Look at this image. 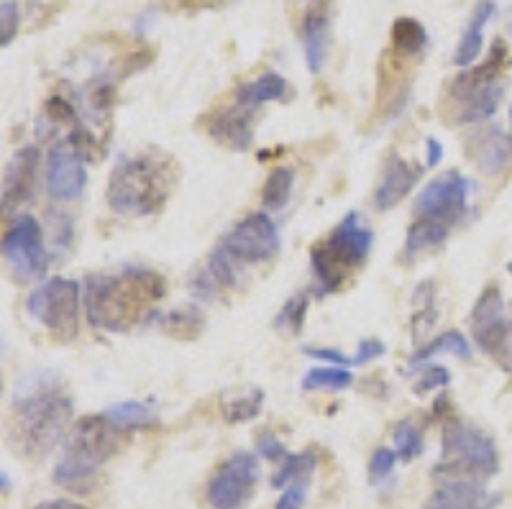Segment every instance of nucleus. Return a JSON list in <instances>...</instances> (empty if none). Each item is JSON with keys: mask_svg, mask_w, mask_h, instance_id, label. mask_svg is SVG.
I'll return each mask as SVG.
<instances>
[{"mask_svg": "<svg viewBox=\"0 0 512 509\" xmlns=\"http://www.w3.org/2000/svg\"><path fill=\"white\" fill-rule=\"evenodd\" d=\"M308 295H295L292 300L285 302V307L280 310L274 325L280 330H287V333H300L305 323V315H308Z\"/></svg>", "mask_w": 512, "mask_h": 509, "instance_id": "33", "label": "nucleus"}, {"mask_svg": "<svg viewBox=\"0 0 512 509\" xmlns=\"http://www.w3.org/2000/svg\"><path fill=\"white\" fill-rule=\"evenodd\" d=\"M397 458L400 456H397L395 448H377V451L372 453V458H369V479H372L374 484H379V481H384L387 476H392Z\"/></svg>", "mask_w": 512, "mask_h": 509, "instance_id": "34", "label": "nucleus"}, {"mask_svg": "<svg viewBox=\"0 0 512 509\" xmlns=\"http://www.w3.org/2000/svg\"><path fill=\"white\" fill-rule=\"evenodd\" d=\"M34 509H90L80 502H72V499H49V502L36 504Z\"/></svg>", "mask_w": 512, "mask_h": 509, "instance_id": "43", "label": "nucleus"}, {"mask_svg": "<svg viewBox=\"0 0 512 509\" xmlns=\"http://www.w3.org/2000/svg\"><path fill=\"white\" fill-rule=\"evenodd\" d=\"M469 162L484 174V177H500L512 164V136L502 134L500 128L479 131L466 144Z\"/></svg>", "mask_w": 512, "mask_h": 509, "instance_id": "18", "label": "nucleus"}, {"mask_svg": "<svg viewBox=\"0 0 512 509\" xmlns=\"http://www.w3.org/2000/svg\"><path fill=\"white\" fill-rule=\"evenodd\" d=\"M172 174L167 162L154 157H128L116 164L108 182V205L118 215H152L167 203Z\"/></svg>", "mask_w": 512, "mask_h": 509, "instance_id": "4", "label": "nucleus"}, {"mask_svg": "<svg viewBox=\"0 0 512 509\" xmlns=\"http://www.w3.org/2000/svg\"><path fill=\"white\" fill-rule=\"evenodd\" d=\"M221 249L233 261L262 264L280 254V231L267 213H251L228 231Z\"/></svg>", "mask_w": 512, "mask_h": 509, "instance_id": "12", "label": "nucleus"}, {"mask_svg": "<svg viewBox=\"0 0 512 509\" xmlns=\"http://www.w3.org/2000/svg\"><path fill=\"white\" fill-rule=\"evenodd\" d=\"M395 451L402 461H413L423 453V430L413 423V420H402L395 425Z\"/></svg>", "mask_w": 512, "mask_h": 509, "instance_id": "32", "label": "nucleus"}, {"mask_svg": "<svg viewBox=\"0 0 512 509\" xmlns=\"http://www.w3.org/2000/svg\"><path fill=\"white\" fill-rule=\"evenodd\" d=\"M382 353H384V343L379 341V338H364V341L359 343V348H356L354 356H351V361H354V366L369 364V361L379 359Z\"/></svg>", "mask_w": 512, "mask_h": 509, "instance_id": "39", "label": "nucleus"}, {"mask_svg": "<svg viewBox=\"0 0 512 509\" xmlns=\"http://www.w3.org/2000/svg\"><path fill=\"white\" fill-rule=\"evenodd\" d=\"M495 3L492 0H479L472 11V21L466 26L464 36L459 41V49H456L454 64L456 67H472V62H477V57L482 54L484 47V26L492 21L495 16Z\"/></svg>", "mask_w": 512, "mask_h": 509, "instance_id": "20", "label": "nucleus"}, {"mask_svg": "<svg viewBox=\"0 0 512 509\" xmlns=\"http://www.w3.org/2000/svg\"><path fill=\"white\" fill-rule=\"evenodd\" d=\"M497 471H500V451L495 440L474 425L448 417L443 428V458L433 471L436 481L451 479V476H472V479L484 481Z\"/></svg>", "mask_w": 512, "mask_h": 509, "instance_id": "7", "label": "nucleus"}, {"mask_svg": "<svg viewBox=\"0 0 512 509\" xmlns=\"http://www.w3.org/2000/svg\"><path fill=\"white\" fill-rule=\"evenodd\" d=\"M328 16L323 11H310L303 21V47H305V62L313 75L323 70L328 57Z\"/></svg>", "mask_w": 512, "mask_h": 509, "instance_id": "22", "label": "nucleus"}, {"mask_svg": "<svg viewBox=\"0 0 512 509\" xmlns=\"http://www.w3.org/2000/svg\"><path fill=\"white\" fill-rule=\"evenodd\" d=\"M75 415L59 376L36 374L18 382L8 417V446L26 461H39L67 438Z\"/></svg>", "mask_w": 512, "mask_h": 509, "instance_id": "1", "label": "nucleus"}, {"mask_svg": "<svg viewBox=\"0 0 512 509\" xmlns=\"http://www.w3.org/2000/svg\"><path fill=\"white\" fill-rule=\"evenodd\" d=\"M510 67V52L505 41H495L492 54L479 67L461 72L451 82V100L456 105V121L482 123L497 113L502 95H505V70Z\"/></svg>", "mask_w": 512, "mask_h": 509, "instance_id": "6", "label": "nucleus"}, {"mask_svg": "<svg viewBox=\"0 0 512 509\" xmlns=\"http://www.w3.org/2000/svg\"><path fill=\"white\" fill-rule=\"evenodd\" d=\"M0 18H3V39L0 44L3 47H11L13 36H16L18 24H21V11H18L16 0H3L0 3Z\"/></svg>", "mask_w": 512, "mask_h": 509, "instance_id": "35", "label": "nucleus"}, {"mask_svg": "<svg viewBox=\"0 0 512 509\" xmlns=\"http://www.w3.org/2000/svg\"><path fill=\"white\" fill-rule=\"evenodd\" d=\"M167 292L162 274L126 267L118 274H93L85 282L82 305L95 328L123 333L146 315Z\"/></svg>", "mask_w": 512, "mask_h": 509, "instance_id": "2", "label": "nucleus"}, {"mask_svg": "<svg viewBox=\"0 0 512 509\" xmlns=\"http://www.w3.org/2000/svg\"><path fill=\"white\" fill-rule=\"evenodd\" d=\"M438 353H451V356H456V359L469 361L472 359V343H469V338H464V333H459V330H448V333H441L438 338H433L428 346L415 351L413 359H410V366L415 369V366L431 361L433 356H438Z\"/></svg>", "mask_w": 512, "mask_h": 509, "instance_id": "25", "label": "nucleus"}, {"mask_svg": "<svg viewBox=\"0 0 512 509\" xmlns=\"http://www.w3.org/2000/svg\"><path fill=\"white\" fill-rule=\"evenodd\" d=\"M510 274H512V264H510Z\"/></svg>", "mask_w": 512, "mask_h": 509, "instance_id": "47", "label": "nucleus"}, {"mask_svg": "<svg viewBox=\"0 0 512 509\" xmlns=\"http://www.w3.org/2000/svg\"><path fill=\"white\" fill-rule=\"evenodd\" d=\"M121 433L105 415H88L77 420L64 438L62 458L54 466V481L80 489L85 481L95 479L105 463L118 451Z\"/></svg>", "mask_w": 512, "mask_h": 509, "instance_id": "3", "label": "nucleus"}, {"mask_svg": "<svg viewBox=\"0 0 512 509\" xmlns=\"http://www.w3.org/2000/svg\"><path fill=\"white\" fill-rule=\"evenodd\" d=\"M36 174H39V149L36 146L18 149L3 174V187H0L3 213L11 215L16 208L29 203L36 187Z\"/></svg>", "mask_w": 512, "mask_h": 509, "instance_id": "16", "label": "nucleus"}, {"mask_svg": "<svg viewBox=\"0 0 512 509\" xmlns=\"http://www.w3.org/2000/svg\"><path fill=\"white\" fill-rule=\"evenodd\" d=\"M469 195H472V182L461 172H446L436 177L431 185L423 187L415 200V213L423 218L441 220L448 226V223L464 218Z\"/></svg>", "mask_w": 512, "mask_h": 509, "instance_id": "13", "label": "nucleus"}, {"mask_svg": "<svg viewBox=\"0 0 512 509\" xmlns=\"http://www.w3.org/2000/svg\"><path fill=\"white\" fill-rule=\"evenodd\" d=\"M292 185H295V172L287 167L274 169L267 177L262 187V203L267 210H282L292 195Z\"/></svg>", "mask_w": 512, "mask_h": 509, "instance_id": "31", "label": "nucleus"}, {"mask_svg": "<svg viewBox=\"0 0 512 509\" xmlns=\"http://www.w3.org/2000/svg\"><path fill=\"white\" fill-rule=\"evenodd\" d=\"M287 98H290V85L277 72H264L262 77L239 87V93H236V100L251 105V108H262L264 103H282Z\"/></svg>", "mask_w": 512, "mask_h": 509, "instance_id": "23", "label": "nucleus"}, {"mask_svg": "<svg viewBox=\"0 0 512 509\" xmlns=\"http://www.w3.org/2000/svg\"><path fill=\"white\" fill-rule=\"evenodd\" d=\"M372 249V231L361 223L359 213H349L326 241L310 249V269L315 277V295H333L344 287L351 269L364 264Z\"/></svg>", "mask_w": 512, "mask_h": 509, "instance_id": "5", "label": "nucleus"}, {"mask_svg": "<svg viewBox=\"0 0 512 509\" xmlns=\"http://www.w3.org/2000/svg\"><path fill=\"white\" fill-rule=\"evenodd\" d=\"M510 123H512V108H510Z\"/></svg>", "mask_w": 512, "mask_h": 509, "instance_id": "46", "label": "nucleus"}, {"mask_svg": "<svg viewBox=\"0 0 512 509\" xmlns=\"http://www.w3.org/2000/svg\"><path fill=\"white\" fill-rule=\"evenodd\" d=\"M118 430H136V428H149L157 423V407L152 402L141 400H126L116 402L103 412Z\"/></svg>", "mask_w": 512, "mask_h": 509, "instance_id": "24", "label": "nucleus"}, {"mask_svg": "<svg viewBox=\"0 0 512 509\" xmlns=\"http://www.w3.org/2000/svg\"><path fill=\"white\" fill-rule=\"evenodd\" d=\"M259 458L254 453H236L208 481V504L213 509H244L259 484Z\"/></svg>", "mask_w": 512, "mask_h": 509, "instance_id": "10", "label": "nucleus"}, {"mask_svg": "<svg viewBox=\"0 0 512 509\" xmlns=\"http://www.w3.org/2000/svg\"><path fill=\"white\" fill-rule=\"evenodd\" d=\"M420 180V169L415 164L405 162L397 154H390L384 172L379 177V185L374 190V205L377 210H392L413 192V187Z\"/></svg>", "mask_w": 512, "mask_h": 509, "instance_id": "19", "label": "nucleus"}, {"mask_svg": "<svg viewBox=\"0 0 512 509\" xmlns=\"http://www.w3.org/2000/svg\"><path fill=\"white\" fill-rule=\"evenodd\" d=\"M351 384H354V374L346 366H318L303 376L305 392H320V389L341 392V389H349Z\"/></svg>", "mask_w": 512, "mask_h": 509, "instance_id": "29", "label": "nucleus"}, {"mask_svg": "<svg viewBox=\"0 0 512 509\" xmlns=\"http://www.w3.org/2000/svg\"><path fill=\"white\" fill-rule=\"evenodd\" d=\"M428 47V31L415 18L402 16L392 24V49L400 57H418Z\"/></svg>", "mask_w": 512, "mask_h": 509, "instance_id": "26", "label": "nucleus"}, {"mask_svg": "<svg viewBox=\"0 0 512 509\" xmlns=\"http://www.w3.org/2000/svg\"><path fill=\"white\" fill-rule=\"evenodd\" d=\"M256 453L274 463H282L287 458V448L282 446V440L274 433H267V430L259 433V440H256Z\"/></svg>", "mask_w": 512, "mask_h": 509, "instance_id": "36", "label": "nucleus"}, {"mask_svg": "<svg viewBox=\"0 0 512 509\" xmlns=\"http://www.w3.org/2000/svg\"><path fill=\"white\" fill-rule=\"evenodd\" d=\"M88 187V167L85 154L75 139H64L49 154L47 162V192L54 200L70 203L85 192Z\"/></svg>", "mask_w": 512, "mask_h": 509, "instance_id": "14", "label": "nucleus"}, {"mask_svg": "<svg viewBox=\"0 0 512 509\" xmlns=\"http://www.w3.org/2000/svg\"><path fill=\"white\" fill-rule=\"evenodd\" d=\"M31 318L39 320L57 341H72L80 330L82 287L67 277H52L29 297Z\"/></svg>", "mask_w": 512, "mask_h": 509, "instance_id": "8", "label": "nucleus"}, {"mask_svg": "<svg viewBox=\"0 0 512 509\" xmlns=\"http://www.w3.org/2000/svg\"><path fill=\"white\" fill-rule=\"evenodd\" d=\"M448 238V226L441 220L433 218H420L410 226L408 238H405V246H402V259L413 261L423 254H431L438 251L446 243Z\"/></svg>", "mask_w": 512, "mask_h": 509, "instance_id": "21", "label": "nucleus"}, {"mask_svg": "<svg viewBox=\"0 0 512 509\" xmlns=\"http://www.w3.org/2000/svg\"><path fill=\"white\" fill-rule=\"evenodd\" d=\"M3 259H6L8 269L16 274V279L26 282V279H36L47 272L49 267V251L44 246V233L36 218L31 215H21V218L8 228L3 236Z\"/></svg>", "mask_w": 512, "mask_h": 509, "instance_id": "11", "label": "nucleus"}, {"mask_svg": "<svg viewBox=\"0 0 512 509\" xmlns=\"http://www.w3.org/2000/svg\"><path fill=\"white\" fill-rule=\"evenodd\" d=\"M305 494H308V484H292L287 486L285 494L280 497L274 509H303Z\"/></svg>", "mask_w": 512, "mask_h": 509, "instance_id": "40", "label": "nucleus"}, {"mask_svg": "<svg viewBox=\"0 0 512 509\" xmlns=\"http://www.w3.org/2000/svg\"><path fill=\"white\" fill-rule=\"evenodd\" d=\"M425 151H428V157H425V167L436 169L443 159V146L438 139H428L425 141Z\"/></svg>", "mask_w": 512, "mask_h": 509, "instance_id": "42", "label": "nucleus"}, {"mask_svg": "<svg viewBox=\"0 0 512 509\" xmlns=\"http://www.w3.org/2000/svg\"><path fill=\"white\" fill-rule=\"evenodd\" d=\"M510 31H512V13H510Z\"/></svg>", "mask_w": 512, "mask_h": 509, "instance_id": "45", "label": "nucleus"}, {"mask_svg": "<svg viewBox=\"0 0 512 509\" xmlns=\"http://www.w3.org/2000/svg\"><path fill=\"white\" fill-rule=\"evenodd\" d=\"M262 405V389H241V392L223 397V417H226V423L231 425L249 423V420L262 415Z\"/></svg>", "mask_w": 512, "mask_h": 509, "instance_id": "28", "label": "nucleus"}, {"mask_svg": "<svg viewBox=\"0 0 512 509\" xmlns=\"http://www.w3.org/2000/svg\"><path fill=\"white\" fill-rule=\"evenodd\" d=\"M451 382V374H448L446 366H431V369H425L423 379L415 384V394H428L433 389H441Z\"/></svg>", "mask_w": 512, "mask_h": 509, "instance_id": "37", "label": "nucleus"}, {"mask_svg": "<svg viewBox=\"0 0 512 509\" xmlns=\"http://www.w3.org/2000/svg\"><path fill=\"white\" fill-rule=\"evenodd\" d=\"M472 338L505 371H512V323L505 318V302L497 284L484 287L472 310Z\"/></svg>", "mask_w": 512, "mask_h": 509, "instance_id": "9", "label": "nucleus"}, {"mask_svg": "<svg viewBox=\"0 0 512 509\" xmlns=\"http://www.w3.org/2000/svg\"><path fill=\"white\" fill-rule=\"evenodd\" d=\"M162 330H167L169 336L175 338H195L200 336V330H203L205 318L195 305H187V307H177L172 313L162 315L159 320Z\"/></svg>", "mask_w": 512, "mask_h": 509, "instance_id": "30", "label": "nucleus"}, {"mask_svg": "<svg viewBox=\"0 0 512 509\" xmlns=\"http://www.w3.org/2000/svg\"><path fill=\"white\" fill-rule=\"evenodd\" d=\"M190 290H192V295L198 297V300H210V297L216 295L218 290H223V287L216 282V277L210 274V269L203 267V272L192 277Z\"/></svg>", "mask_w": 512, "mask_h": 509, "instance_id": "38", "label": "nucleus"}, {"mask_svg": "<svg viewBox=\"0 0 512 509\" xmlns=\"http://www.w3.org/2000/svg\"><path fill=\"white\" fill-rule=\"evenodd\" d=\"M305 356L318 361H328V364L336 366H354V361H351L349 356H344L341 351H336V348H305Z\"/></svg>", "mask_w": 512, "mask_h": 509, "instance_id": "41", "label": "nucleus"}, {"mask_svg": "<svg viewBox=\"0 0 512 509\" xmlns=\"http://www.w3.org/2000/svg\"><path fill=\"white\" fill-rule=\"evenodd\" d=\"M315 466H318V456L313 451L287 453V458L280 463L277 474L272 476V486L274 489H287L292 484H308Z\"/></svg>", "mask_w": 512, "mask_h": 509, "instance_id": "27", "label": "nucleus"}, {"mask_svg": "<svg viewBox=\"0 0 512 509\" xmlns=\"http://www.w3.org/2000/svg\"><path fill=\"white\" fill-rule=\"evenodd\" d=\"M502 494H489L484 481L472 476L438 479L436 492L425 499L423 509H495Z\"/></svg>", "mask_w": 512, "mask_h": 509, "instance_id": "15", "label": "nucleus"}, {"mask_svg": "<svg viewBox=\"0 0 512 509\" xmlns=\"http://www.w3.org/2000/svg\"><path fill=\"white\" fill-rule=\"evenodd\" d=\"M192 3H195V6H208V8H221V6H226L228 0H192Z\"/></svg>", "mask_w": 512, "mask_h": 509, "instance_id": "44", "label": "nucleus"}, {"mask_svg": "<svg viewBox=\"0 0 512 509\" xmlns=\"http://www.w3.org/2000/svg\"><path fill=\"white\" fill-rule=\"evenodd\" d=\"M256 113H259V108H251V105H244L236 100L226 110H221V113L210 118L208 134L218 144L228 146V149L246 151L251 146V141H254Z\"/></svg>", "mask_w": 512, "mask_h": 509, "instance_id": "17", "label": "nucleus"}]
</instances>
